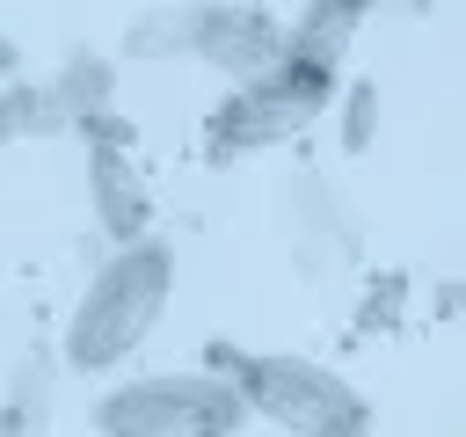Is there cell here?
Masks as SVG:
<instances>
[{
	"instance_id": "6da1fadb",
	"label": "cell",
	"mask_w": 466,
	"mask_h": 437,
	"mask_svg": "<svg viewBox=\"0 0 466 437\" xmlns=\"http://www.w3.org/2000/svg\"><path fill=\"white\" fill-rule=\"evenodd\" d=\"M167 291H175V255H167L153 233L131 240V248H116V255L95 269V284L80 291L73 320H66V364H80V371H116V364L153 335V320L167 313Z\"/></svg>"
},
{
	"instance_id": "7a4b0ae2",
	"label": "cell",
	"mask_w": 466,
	"mask_h": 437,
	"mask_svg": "<svg viewBox=\"0 0 466 437\" xmlns=\"http://www.w3.org/2000/svg\"><path fill=\"white\" fill-rule=\"evenodd\" d=\"M218 364H226V379L240 386L248 415H269V422L291 430V437H364V430H371V401H364L342 371H328V364H313V357H284V350L240 357V350H218Z\"/></svg>"
},
{
	"instance_id": "3957f363",
	"label": "cell",
	"mask_w": 466,
	"mask_h": 437,
	"mask_svg": "<svg viewBox=\"0 0 466 437\" xmlns=\"http://www.w3.org/2000/svg\"><path fill=\"white\" fill-rule=\"evenodd\" d=\"M124 51L131 58H204L211 73L248 80V73H262L284 51V29L269 15H255V7H233V0H189V7L138 15Z\"/></svg>"
},
{
	"instance_id": "277c9868",
	"label": "cell",
	"mask_w": 466,
	"mask_h": 437,
	"mask_svg": "<svg viewBox=\"0 0 466 437\" xmlns=\"http://www.w3.org/2000/svg\"><path fill=\"white\" fill-rule=\"evenodd\" d=\"M248 401L218 371H160L95 401V437H240Z\"/></svg>"
},
{
	"instance_id": "5b68a950",
	"label": "cell",
	"mask_w": 466,
	"mask_h": 437,
	"mask_svg": "<svg viewBox=\"0 0 466 437\" xmlns=\"http://www.w3.org/2000/svg\"><path fill=\"white\" fill-rule=\"evenodd\" d=\"M328 95H335V66L277 51L262 73L233 80V95L211 109V160H233V153H255V146H277V138L306 131L328 109Z\"/></svg>"
},
{
	"instance_id": "8992f818",
	"label": "cell",
	"mask_w": 466,
	"mask_h": 437,
	"mask_svg": "<svg viewBox=\"0 0 466 437\" xmlns=\"http://www.w3.org/2000/svg\"><path fill=\"white\" fill-rule=\"evenodd\" d=\"M80 131H87V197H95V226H102L116 248L146 240L153 197H146V182H138V168H131V153H124V124H109V109H102V117H87Z\"/></svg>"
},
{
	"instance_id": "52a82bcc",
	"label": "cell",
	"mask_w": 466,
	"mask_h": 437,
	"mask_svg": "<svg viewBox=\"0 0 466 437\" xmlns=\"http://www.w3.org/2000/svg\"><path fill=\"white\" fill-rule=\"evenodd\" d=\"M36 109H44V131H80L87 117H102V109H109V66L80 51L66 73L36 80Z\"/></svg>"
},
{
	"instance_id": "ba28073f",
	"label": "cell",
	"mask_w": 466,
	"mask_h": 437,
	"mask_svg": "<svg viewBox=\"0 0 466 437\" xmlns=\"http://www.w3.org/2000/svg\"><path fill=\"white\" fill-rule=\"evenodd\" d=\"M364 7H371V0H306V7H299V22L284 29V51H299V58H320V66H335V58H342V44L357 36Z\"/></svg>"
},
{
	"instance_id": "9c48e42d",
	"label": "cell",
	"mask_w": 466,
	"mask_h": 437,
	"mask_svg": "<svg viewBox=\"0 0 466 437\" xmlns=\"http://www.w3.org/2000/svg\"><path fill=\"white\" fill-rule=\"evenodd\" d=\"M371 138H379V80H350V95H342V146L371 153Z\"/></svg>"
},
{
	"instance_id": "30bf717a",
	"label": "cell",
	"mask_w": 466,
	"mask_h": 437,
	"mask_svg": "<svg viewBox=\"0 0 466 437\" xmlns=\"http://www.w3.org/2000/svg\"><path fill=\"white\" fill-rule=\"evenodd\" d=\"M15 138H44L36 80H7V87H0V146H15Z\"/></svg>"
},
{
	"instance_id": "8fae6325",
	"label": "cell",
	"mask_w": 466,
	"mask_h": 437,
	"mask_svg": "<svg viewBox=\"0 0 466 437\" xmlns=\"http://www.w3.org/2000/svg\"><path fill=\"white\" fill-rule=\"evenodd\" d=\"M0 437H22V401H7V408H0Z\"/></svg>"
},
{
	"instance_id": "7c38bea8",
	"label": "cell",
	"mask_w": 466,
	"mask_h": 437,
	"mask_svg": "<svg viewBox=\"0 0 466 437\" xmlns=\"http://www.w3.org/2000/svg\"><path fill=\"white\" fill-rule=\"evenodd\" d=\"M444 313H466V291H459V284L444 291Z\"/></svg>"
},
{
	"instance_id": "4fadbf2b",
	"label": "cell",
	"mask_w": 466,
	"mask_h": 437,
	"mask_svg": "<svg viewBox=\"0 0 466 437\" xmlns=\"http://www.w3.org/2000/svg\"><path fill=\"white\" fill-rule=\"evenodd\" d=\"M0 73H15V44L7 36H0Z\"/></svg>"
},
{
	"instance_id": "5bb4252c",
	"label": "cell",
	"mask_w": 466,
	"mask_h": 437,
	"mask_svg": "<svg viewBox=\"0 0 466 437\" xmlns=\"http://www.w3.org/2000/svg\"><path fill=\"white\" fill-rule=\"evenodd\" d=\"M371 7H379V0H371Z\"/></svg>"
}]
</instances>
